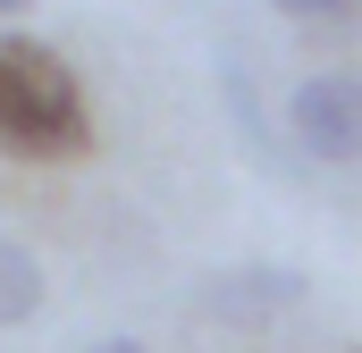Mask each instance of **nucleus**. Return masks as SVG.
I'll return each instance as SVG.
<instances>
[{
  "mask_svg": "<svg viewBox=\"0 0 362 353\" xmlns=\"http://www.w3.org/2000/svg\"><path fill=\"white\" fill-rule=\"evenodd\" d=\"M93 118H85V85L68 76V59L34 34H0V152L17 160H68L85 152Z\"/></svg>",
  "mask_w": 362,
  "mask_h": 353,
  "instance_id": "nucleus-1",
  "label": "nucleus"
},
{
  "mask_svg": "<svg viewBox=\"0 0 362 353\" xmlns=\"http://www.w3.org/2000/svg\"><path fill=\"white\" fill-rule=\"evenodd\" d=\"M286 152L320 160V169L362 160V76L354 68H320L286 92Z\"/></svg>",
  "mask_w": 362,
  "mask_h": 353,
  "instance_id": "nucleus-2",
  "label": "nucleus"
},
{
  "mask_svg": "<svg viewBox=\"0 0 362 353\" xmlns=\"http://www.w3.org/2000/svg\"><path fill=\"white\" fill-rule=\"evenodd\" d=\"M312 294V277L303 269H278V261H245V269H211L202 286H194V303L211 311V320H228V328H262L278 311H295Z\"/></svg>",
  "mask_w": 362,
  "mask_h": 353,
  "instance_id": "nucleus-3",
  "label": "nucleus"
},
{
  "mask_svg": "<svg viewBox=\"0 0 362 353\" xmlns=\"http://www.w3.org/2000/svg\"><path fill=\"white\" fill-rule=\"evenodd\" d=\"M42 311V261L17 244V236H0V328H17V320H34Z\"/></svg>",
  "mask_w": 362,
  "mask_h": 353,
  "instance_id": "nucleus-4",
  "label": "nucleus"
},
{
  "mask_svg": "<svg viewBox=\"0 0 362 353\" xmlns=\"http://www.w3.org/2000/svg\"><path fill=\"white\" fill-rule=\"evenodd\" d=\"M270 8H286V17H312V25H320V17H354V0H270Z\"/></svg>",
  "mask_w": 362,
  "mask_h": 353,
  "instance_id": "nucleus-5",
  "label": "nucleus"
},
{
  "mask_svg": "<svg viewBox=\"0 0 362 353\" xmlns=\"http://www.w3.org/2000/svg\"><path fill=\"white\" fill-rule=\"evenodd\" d=\"M85 353H144L135 337H101V345H85Z\"/></svg>",
  "mask_w": 362,
  "mask_h": 353,
  "instance_id": "nucleus-6",
  "label": "nucleus"
},
{
  "mask_svg": "<svg viewBox=\"0 0 362 353\" xmlns=\"http://www.w3.org/2000/svg\"><path fill=\"white\" fill-rule=\"evenodd\" d=\"M25 8H34V0H0V34H8V25H17Z\"/></svg>",
  "mask_w": 362,
  "mask_h": 353,
  "instance_id": "nucleus-7",
  "label": "nucleus"
},
{
  "mask_svg": "<svg viewBox=\"0 0 362 353\" xmlns=\"http://www.w3.org/2000/svg\"><path fill=\"white\" fill-rule=\"evenodd\" d=\"M354 353H362V345H354Z\"/></svg>",
  "mask_w": 362,
  "mask_h": 353,
  "instance_id": "nucleus-8",
  "label": "nucleus"
}]
</instances>
